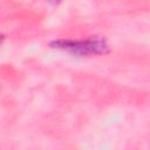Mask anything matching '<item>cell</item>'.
<instances>
[{
  "instance_id": "cell-1",
  "label": "cell",
  "mask_w": 150,
  "mask_h": 150,
  "mask_svg": "<svg viewBox=\"0 0 150 150\" xmlns=\"http://www.w3.org/2000/svg\"><path fill=\"white\" fill-rule=\"evenodd\" d=\"M53 48L62 49L79 56L100 55L109 52V46L103 38H90L87 40H57L50 43Z\"/></svg>"
}]
</instances>
